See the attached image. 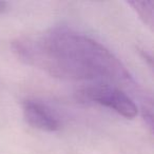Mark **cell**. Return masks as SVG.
I'll use <instances>...</instances> for the list:
<instances>
[{
    "instance_id": "277c9868",
    "label": "cell",
    "mask_w": 154,
    "mask_h": 154,
    "mask_svg": "<svg viewBox=\"0 0 154 154\" xmlns=\"http://www.w3.org/2000/svg\"><path fill=\"white\" fill-rule=\"evenodd\" d=\"M128 5L133 8L146 26L153 28V1H130Z\"/></svg>"
},
{
    "instance_id": "3957f363",
    "label": "cell",
    "mask_w": 154,
    "mask_h": 154,
    "mask_svg": "<svg viewBox=\"0 0 154 154\" xmlns=\"http://www.w3.org/2000/svg\"><path fill=\"white\" fill-rule=\"evenodd\" d=\"M24 120L33 128L45 132H55L61 128L58 116L43 103L28 99L22 103Z\"/></svg>"
},
{
    "instance_id": "5b68a950",
    "label": "cell",
    "mask_w": 154,
    "mask_h": 154,
    "mask_svg": "<svg viewBox=\"0 0 154 154\" xmlns=\"http://www.w3.org/2000/svg\"><path fill=\"white\" fill-rule=\"evenodd\" d=\"M143 117L150 130H152L153 129V106H152L151 100L143 106Z\"/></svg>"
},
{
    "instance_id": "7a4b0ae2",
    "label": "cell",
    "mask_w": 154,
    "mask_h": 154,
    "mask_svg": "<svg viewBox=\"0 0 154 154\" xmlns=\"http://www.w3.org/2000/svg\"><path fill=\"white\" fill-rule=\"evenodd\" d=\"M77 98L82 103L103 106L119 115L132 119L138 113L136 103L127 93L110 84H97L84 86L76 92Z\"/></svg>"
},
{
    "instance_id": "6da1fadb",
    "label": "cell",
    "mask_w": 154,
    "mask_h": 154,
    "mask_svg": "<svg viewBox=\"0 0 154 154\" xmlns=\"http://www.w3.org/2000/svg\"><path fill=\"white\" fill-rule=\"evenodd\" d=\"M12 49L22 62L60 79L133 84L129 71L110 50L66 26H56L36 38H17Z\"/></svg>"
},
{
    "instance_id": "8992f818",
    "label": "cell",
    "mask_w": 154,
    "mask_h": 154,
    "mask_svg": "<svg viewBox=\"0 0 154 154\" xmlns=\"http://www.w3.org/2000/svg\"><path fill=\"white\" fill-rule=\"evenodd\" d=\"M9 9V5L5 1H0V14H3L8 11Z\"/></svg>"
}]
</instances>
